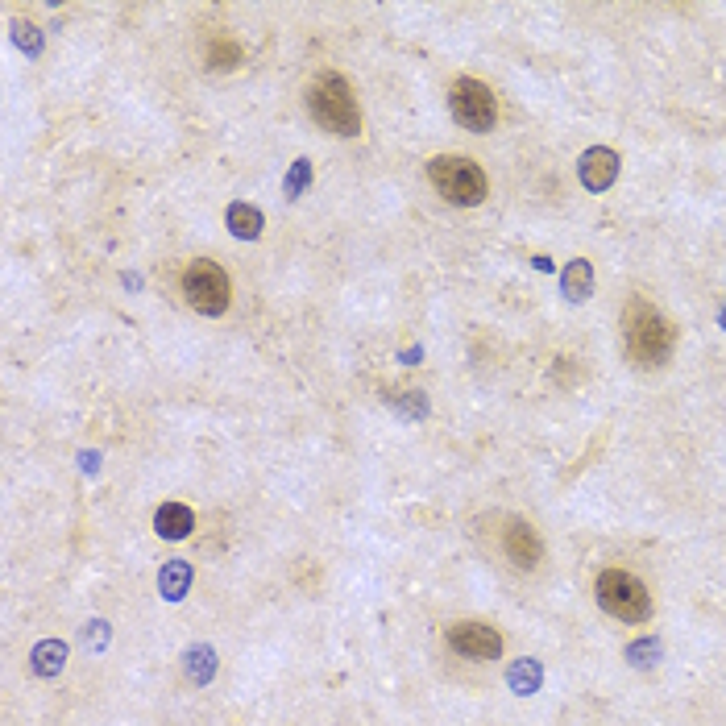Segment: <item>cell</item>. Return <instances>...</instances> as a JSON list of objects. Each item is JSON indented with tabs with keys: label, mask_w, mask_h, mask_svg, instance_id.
Segmentation results:
<instances>
[{
	"label": "cell",
	"mask_w": 726,
	"mask_h": 726,
	"mask_svg": "<svg viewBox=\"0 0 726 726\" xmlns=\"http://www.w3.org/2000/svg\"><path fill=\"white\" fill-rule=\"evenodd\" d=\"M191 527H195V515H191V507H183V502H166V507H158V515H154V532L162 540H187Z\"/></svg>",
	"instance_id": "10"
},
{
	"label": "cell",
	"mask_w": 726,
	"mask_h": 726,
	"mask_svg": "<svg viewBox=\"0 0 726 726\" xmlns=\"http://www.w3.org/2000/svg\"><path fill=\"white\" fill-rule=\"evenodd\" d=\"M449 108H453L457 125H465L469 133H490L494 121H498L494 92L486 88L482 79H469V75H461V79L449 83Z\"/></svg>",
	"instance_id": "6"
},
{
	"label": "cell",
	"mask_w": 726,
	"mask_h": 726,
	"mask_svg": "<svg viewBox=\"0 0 726 726\" xmlns=\"http://www.w3.org/2000/svg\"><path fill=\"white\" fill-rule=\"evenodd\" d=\"M179 287H183L187 303H191L200 316H220V312H229L233 283H229V274L220 270L216 262H208V258H195V262L183 270Z\"/></svg>",
	"instance_id": "5"
},
{
	"label": "cell",
	"mask_w": 726,
	"mask_h": 726,
	"mask_svg": "<svg viewBox=\"0 0 726 726\" xmlns=\"http://www.w3.org/2000/svg\"><path fill=\"white\" fill-rule=\"evenodd\" d=\"M614 179H619V154L606 150V146H594L581 154V183L590 191H606Z\"/></svg>",
	"instance_id": "9"
},
{
	"label": "cell",
	"mask_w": 726,
	"mask_h": 726,
	"mask_svg": "<svg viewBox=\"0 0 726 726\" xmlns=\"http://www.w3.org/2000/svg\"><path fill=\"white\" fill-rule=\"evenodd\" d=\"M399 411H403V415H424V411H428V399L420 395V390H411V399H407Z\"/></svg>",
	"instance_id": "20"
},
{
	"label": "cell",
	"mask_w": 726,
	"mask_h": 726,
	"mask_svg": "<svg viewBox=\"0 0 726 726\" xmlns=\"http://www.w3.org/2000/svg\"><path fill=\"white\" fill-rule=\"evenodd\" d=\"M63 660H67V648L54 644V639H50V644H38V652H34V668H38L42 677H54V673H59Z\"/></svg>",
	"instance_id": "15"
},
{
	"label": "cell",
	"mask_w": 726,
	"mask_h": 726,
	"mask_svg": "<svg viewBox=\"0 0 726 726\" xmlns=\"http://www.w3.org/2000/svg\"><path fill=\"white\" fill-rule=\"evenodd\" d=\"M718 324H722V328H726V303H722V312H718Z\"/></svg>",
	"instance_id": "21"
},
{
	"label": "cell",
	"mask_w": 726,
	"mask_h": 726,
	"mask_svg": "<svg viewBox=\"0 0 726 726\" xmlns=\"http://www.w3.org/2000/svg\"><path fill=\"white\" fill-rule=\"evenodd\" d=\"M652 656H660V639H644V644L627 648V660H635V664H652Z\"/></svg>",
	"instance_id": "18"
},
{
	"label": "cell",
	"mask_w": 726,
	"mask_h": 726,
	"mask_svg": "<svg viewBox=\"0 0 726 726\" xmlns=\"http://www.w3.org/2000/svg\"><path fill=\"white\" fill-rule=\"evenodd\" d=\"M307 179H312V162L299 158V162H295V171L287 175V200H295V195L307 187Z\"/></svg>",
	"instance_id": "17"
},
{
	"label": "cell",
	"mask_w": 726,
	"mask_h": 726,
	"mask_svg": "<svg viewBox=\"0 0 726 726\" xmlns=\"http://www.w3.org/2000/svg\"><path fill=\"white\" fill-rule=\"evenodd\" d=\"M673 345H677V332L664 312H656L644 299H631L623 307V349L635 366H644V370L664 366L673 357Z\"/></svg>",
	"instance_id": "1"
},
{
	"label": "cell",
	"mask_w": 726,
	"mask_h": 726,
	"mask_svg": "<svg viewBox=\"0 0 726 726\" xmlns=\"http://www.w3.org/2000/svg\"><path fill=\"white\" fill-rule=\"evenodd\" d=\"M511 685L519 689V693H536V685H540V664H515L511 668Z\"/></svg>",
	"instance_id": "16"
},
{
	"label": "cell",
	"mask_w": 726,
	"mask_h": 726,
	"mask_svg": "<svg viewBox=\"0 0 726 726\" xmlns=\"http://www.w3.org/2000/svg\"><path fill=\"white\" fill-rule=\"evenodd\" d=\"M307 113L312 121L337 137H357L361 133V108H357V96L349 88V79L337 75V71H320L307 88Z\"/></svg>",
	"instance_id": "2"
},
{
	"label": "cell",
	"mask_w": 726,
	"mask_h": 726,
	"mask_svg": "<svg viewBox=\"0 0 726 726\" xmlns=\"http://www.w3.org/2000/svg\"><path fill=\"white\" fill-rule=\"evenodd\" d=\"M502 552L515 569H536L544 561V540L536 536V527L527 519H511L502 527Z\"/></svg>",
	"instance_id": "8"
},
{
	"label": "cell",
	"mask_w": 726,
	"mask_h": 726,
	"mask_svg": "<svg viewBox=\"0 0 726 726\" xmlns=\"http://www.w3.org/2000/svg\"><path fill=\"white\" fill-rule=\"evenodd\" d=\"M428 179H432V187L444 195V200L457 204V208H478L486 200V191H490L486 171L473 158H465V154L432 158L428 162Z\"/></svg>",
	"instance_id": "3"
},
{
	"label": "cell",
	"mask_w": 726,
	"mask_h": 726,
	"mask_svg": "<svg viewBox=\"0 0 726 726\" xmlns=\"http://www.w3.org/2000/svg\"><path fill=\"white\" fill-rule=\"evenodd\" d=\"M561 287H565V295H569L573 303L590 299V295H594V266L585 262V258H573V262L561 270Z\"/></svg>",
	"instance_id": "12"
},
{
	"label": "cell",
	"mask_w": 726,
	"mask_h": 726,
	"mask_svg": "<svg viewBox=\"0 0 726 726\" xmlns=\"http://www.w3.org/2000/svg\"><path fill=\"white\" fill-rule=\"evenodd\" d=\"M444 639H449V648L457 656H465V660H498L502 656V635L490 623H478V619L453 623Z\"/></svg>",
	"instance_id": "7"
},
{
	"label": "cell",
	"mask_w": 726,
	"mask_h": 726,
	"mask_svg": "<svg viewBox=\"0 0 726 726\" xmlns=\"http://www.w3.org/2000/svg\"><path fill=\"white\" fill-rule=\"evenodd\" d=\"M17 46H21L25 54H38V50H42V34L34 30V25H17Z\"/></svg>",
	"instance_id": "19"
},
{
	"label": "cell",
	"mask_w": 726,
	"mask_h": 726,
	"mask_svg": "<svg viewBox=\"0 0 726 726\" xmlns=\"http://www.w3.org/2000/svg\"><path fill=\"white\" fill-rule=\"evenodd\" d=\"M598 606L619 623H644L652 614V594L648 585L627 569H606L598 577Z\"/></svg>",
	"instance_id": "4"
},
{
	"label": "cell",
	"mask_w": 726,
	"mask_h": 726,
	"mask_svg": "<svg viewBox=\"0 0 726 726\" xmlns=\"http://www.w3.org/2000/svg\"><path fill=\"white\" fill-rule=\"evenodd\" d=\"M241 63V46L229 42V38H212L208 42V67L212 71H233Z\"/></svg>",
	"instance_id": "14"
},
{
	"label": "cell",
	"mask_w": 726,
	"mask_h": 726,
	"mask_svg": "<svg viewBox=\"0 0 726 726\" xmlns=\"http://www.w3.org/2000/svg\"><path fill=\"white\" fill-rule=\"evenodd\" d=\"M225 225H229L233 237L254 241V237H262L266 220H262V212H258L254 204H229V208H225Z\"/></svg>",
	"instance_id": "11"
},
{
	"label": "cell",
	"mask_w": 726,
	"mask_h": 726,
	"mask_svg": "<svg viewBox=\"0 0 726 726\" xmlns=\"http://www.w3.org/2000/svg\"><path fill=\"white\" fill-rule=\"evenodd\" d=\"M158 585H162V594L166 598H183L187 594V585H191V565L187 561H171V565H162V573H158Z\"/></svg>",
	"instance_id": "13"
}]
</instances>
